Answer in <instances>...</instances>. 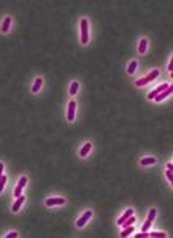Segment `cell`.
<instances>
[{
  "label": "cell",
  "instance_id": "6da1fadb",
  "mask_svg": "<svg viewBox=\"0 0 173 238\" xmlns=\"http://www.w3.org/2000/svg\"><path fill=\"white\" fill-rule=\"evenodd\" d=\"M81 43L87 45L89 43V22L87 19H81Z\"/></svg>",
  "mask_w": 173,
  "mask_h": 238
},
{
  "label": "cell",
  "instance_id": "7a4b0ae2",
  "mask_svg": "<svg viewBox=\"0 0 173 238\" xmlns=\"http://www.w3.org/2000/svg\"><path fill=\"white\" fill-rule=\"evenodd\" d=\"M156 214H157V209L156 208H151L149 213H148V219H146V222L143 224V227H141V232H148L149 230V227H151V224H153Z\"/></svg>",
  "mask_w": 173,
  "mask_h": 238
},
{
  "label": "cell",
  "instance_id": "3957f363",
  "mask_svg": "<svg viewBox=\"0 0 173 238\" xmlns=\"http://www.w3.org/2000/svg\"><path fill=\"white\" fill-rule=\"evenodd\" d=\"M91 218H92V211H91V209H87V211H84L83 216L76 221V227H84V226H86V222H87Z\"/></svg>",
  "mask_w": 173,
  "mask_h": 238
},
{
  "label": "cell",
  "instance_id": "277c9868",
  "mask_svg": "<svg viewBox=\"0 0 173 238\" xmlns=\"http://www.w3.org/2000/svg\"><path fill=\"white\" fill-rule=\"evenodd\" d=\"M46 206H56V205H65V199L62 197H52V199H46L45 200Z\"/></svg>",
  "mask_w": 173,
  "mask_h": 238
},
{
  "label": "cell",
  "instance_id": "5b68a950",
  "mask_svg": "<svg viewBox=\"0 0 173 238\" xmlns=\"http://www.w3.org/2000/svg\"><path fill=\"white\" fill-rule=\"evenodd\" d=\"M168 86H170V83H164V84H161L157 89H154V91H151V92L148 94V99H149V100H154V97H156L157 94H161L162 91H165Z\"/></svg>",
  "mask_w": 173,
  "mask_h": 238
},
{
  "label": "cell",
  "instance_id": "8992f818",
  "mask_svg": "<svg viewBox=\"0 0 173 238\" xmlns=\"http://www.w3.org/2000/svg\"><path fill=\"white\" fill-rule=\"evenodd\" d=\"M171 91H173V88H171V84H170V86H168L165 91H162L161 94H157V95L154 97V100H156V102H162L164 99H167V97L171 94Z\"/></svg>",
  "mask_w": 173,
  "mask_h": 238
},
{
  "label": "cell",
  "instance_id": "52a82bcc",
  "mask_svg": "<svg viewBox=\"0 0 173 238\" xmlns=\"http://www.w3.org/2000/svg\"><path fill=\"white\" fill-rule=\"evenodd\" d=\"M75 113H76V103L72 100L69 103V110H67V119L69 121H75Z\"/></svg>",
  "mask_w": 173,
  "mask_h": 238
},
{
  "label": "cell",
  "instance_id": "ba28073f",
  "mask_svg": "<svg viewBox=\"0 0 173 238\" xmlns=\"http://www.w3.org/2000/svg\"><path fill=\"white\" fill-rule=\"evenodd\" d=\"M25 202V195H19V197H18V200L15 202V203H13V213H18L19 211V209H21V206H22V203Z\"/></svg>",
  "mask_w": 173,
  "mask_h": 238
},
{
  "label": "cell",
  "instance_id": "9c48e42d",
  "mask_svg": "<svg viewBox=\"0 0 173 238\" xmlns=\"http://www.w3.org/2000/svg\"><path fill=\"white\" fill-rule=\"evenodd\" d=\"M91 149H92V143H91V141H89V143H84V146L79 149V156H81V157H86Z\"/></svg>",
  "mask_w": 173,
  "mask_h": 238
},
{
  "label": "cell",
  "instance_id": "30bf717a",
  "mask_svg": "<svg viewBox=\"0 0 173 238\" xmlns=\"http://www.w3.org/2000/svg\"><path fill=\"white\" fill-rule=\"evenodd\" d=\"M146 49H148V40H146V38H141V40H140V45H138V54H144Z\"/></svg>",
  "mask_w": 173,
  "mask_h": 238
},
{
  "label": "cell",
  "instance_id": "8fae6325",
  "mask_svg": "<svg viewBox=\"0 0 173 238\" xmlns=\"http://www.w3.org/2000/svg\"><path fill=\"white\" fill-rule=\"evenodd\" d=\"M132 214H134V209H132V208H127V211H126V213H124L121 218L118 219V226H121V224H122V222H124L127 218H130Z\"/></svg>",
  "mask_w": 173,
  "mask_h": 238
},
{
  "label": "cell",
  "instance_id": "7c38bea8",
  "mask_svg": "<svg viewBox=\"0 0 173 238\" xmlns=\"http://www.w3.org/2000/svg\"><path fill=\"white\" fill-rule=\"evenodd\" d=\"M154 164H156V157H144L140 160L141 167H148V165H154Z\"/></svg>",
  "mask_w": 173,
  "mask_h": 238
},
{
  "label": "cell",
  "instance_id": "4fadbf2b",
  "mask_svg": "<svg viewBox=\"0 0 173 238\" xmlns=\"http://www.w3.org/2000/svg\"><path fill=\"white\" fill-rule=\"evenodd\" d=\"M10 27H11V16H7L5 18V21L2 22V32H8L10 30Z\"/></svg>",
  "mask_w": 173,
  "mask_h": 238
},
{
  "label": "cell",
  "instance_id": "5bb4252c",
  "mask_svg": "<svg viewBox=\"0 0 173 238\" xmlns=\"http://www.w3.org/2000/svg\"><path fill=\"white\" fill-rule=\"evenodd\" d=\"M157 76H159V70H157V68H154V70H153V72H151L148 76H144V79H146V83H151V81H154Z\"/></svg>",
  "mask_w": 173,
  "mask_h": 238
},
{
  "label": "cell",
  "instance_id": "9a60e30c",
  "mask_svg": "<svg viewBox=\"0 0 173 238\" xmlns=\"http://www.w3.org/2000/svg\"><path fill=\"white\" fill-rule=\"evenodd\" d=\"M42 84H43V79H42V78H37V79L33 81V86H32V92H33V94H37V92H38V89L42 88Z\"/></svg>",
  "mask_w": 173,
  "mask_h": 238
},
{
  "label": "cell",
  "instance_id": "2e32d148",
  "mask_svg": "<svg viewBox=\"0 0 173 238\" xmlns=\"http://www.w3.org/2000/svg\"><path fill=\"white\" fill-rule=\"evenodd\" d=\"M78 89H79V84H78V81H73L72 84H70V89H69V94L70 95H75L76 92H78Z\"/></svg>",
  "mask_w": 173,
  "mask_h": 238
},
{
  "label": "cell",
  "instance_id": "e0dca14e",
  "mask_svg": "<svg viewBox=\"0 0 173 238\" xmlns=\"http://www.w3.org/2000/svg\"><path fill=\"white\" fill-rule=\"evenodd\" d=\"M137 61H132L130 64H129V68H127V73H130V75H134L135 73V70H137Z\"/></svg>",
  "mask_w": 173,
  "mask_h": 238
},
{
  "label": "cell",
  "instance_id": "ac0fdd59",
  "mask_svg": "<svg viewBox=\"0 0 173 238\" xmlns=\"http://www.w3.org/2000/svg\"><path fill=\"white\" fill-rule=\"evenodd\" d=\"M134 230H135V229H134V226H129V227H124V230L121 232V236H122V238H126V236H129V235H130L132 232H134Z\"/></svg>",
  "mask_w": 173,
  "mask_h": 238
},
{
  "label": "cell",
  "instance_id": "d6986e66",
  "mask_svg": "<svg viewBox=\"0 0 173 238\" xmlns=\"http://www.w3.org/2000/svg\"><path fill=\"white\" fill-rule=\"evenodd\" d=\"M149 236H151V238H164L165 233H164V232H151Z\"/></svg>",
  "mask_w": 173,
  "mask_h": 238
},
{
  "label": "cell",
  "instance_id": "ffe728a7",
  "mask_svg": "<svg viewBox=\"0 0 173 238\" xmlns=\"http://www.w3.org/2000/svg\"><path fill=\"white\" fill-rule=\"evenodd\" d=\"M5 183H7V176L2 175V178H0V194H2V191H3V187H5Z\"/></svg>",
  "mask_w": 173,
  "mask_h": 238
},
{
  "label": "cell",
  "instance_id": "44dd1931",
  "mask_svg": "<svg viewBox=\"0 0 173 238\" xmlns=\"http://www.w3.org/2000/svg\"><path fill=\"white\" fill-rule=\"evenodd\" d=\"M25 184H27V178H25V176H22V178L19 179V183H18V186L24 189V186H25Z\"/></svg>",
  "mask_w": 173,
  "mask_h": 238
},
{
  "label": "cell",
  "instance_id": "7402d4cb",
  "mask_svg": "<svg viewBox=\"0 0 173 238\" xmlns=\"http://www.w3.org/2000/svg\"><path fill=\"white\" fill-rule=\"evenodd\" d=\"M13 194H15V197H19V195H22V187L16 186V187H15V192H13Z\"/></svg>",
  "mask_w": 173,
  "mask_h": 238
},
{
  "label": "cell",
  "instance_id": "603a6c76",
  "mask_svg": "<svg viewBox=\"0 0 173 238\" xmlns=\"http://www.w3.org/2000/svg\"><path fill=\"white\" fill-rule=\"evenodd\" d=\"M165 176H167V179L170 181V183H173V175H171V170H165Z\"/></svg>",
  "mask_w": 173,
  "mask_h": 238
},
{
  "label": "cell",
  "instance_id": "cb8c5ba5",
  "mask_svg": "<svg viewBox=\"0 0 173 238\" xmlns=\"http://www.w3.org/2000/svg\"><path fill=\"white\" fill-rule=\"evenodd\" d=\"M149 236V232H141V233H137V238H148Z\"/></svg>",
  "mask_w": 173,
  "mask_h": 238
},
{
  "label": "cell",
  "instance_id": "d4e9b609",
  "mask_svg": "<svg viewBox=\"0 0 173 238\" xmlns=\"http://www.w3.org/2000/svg\"><path fill=\"white\" fill-rule=\"evenodd\" d=\"M19 233L18 232H10V233H7V238H16Z\"/></svg>",
  "mask_w": 173,
  "mask_h": 238
},
{
  "label": "cell",
  "instance_id": "484cf974",
  "mask_svg": "<svg viewBox=\"0 0 173 238\" xmlns=\"http://www.w3.org/2000/svg\"><path fill=\"white\" fill-rule=\"evenodd\" d=\"M2 175H3V164L0 162V178H2Z\"/></svg>",
  "mask_w": 173,
  "mask_h": 238
},
{
  "label": "cell",
  "instance_id": "4316f807",
  "mask_svg": "<svg viewBox=\"0 0 173 238\" xmlns=\"http://www.w3.org/2000/svg\"><path fill=\"white\" fill-rule=\"evenodd\" d=\"M168 70H170V72H173V61H170V64H168Z\"/></svg>",
  "mask_w": 173,
  "mask_h": 238
},
{
  "label": "cell",
  "instance_id": "83f0119b",
  "mask_svg": "<svg viewBox=\"0 0 173 238\" xmlns=\"http://www.w3.org/2000/svg\"><path fill=\"white\" fill-rule=\"evenodd\" d=\"M167 168H168V170H173V164H171V162L167 164Z\"/></svg>",
  "mask_w": 173,
  "mask_h": 238
}]
</instances>
